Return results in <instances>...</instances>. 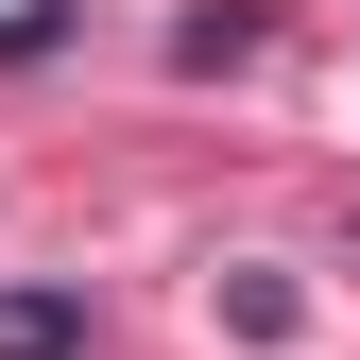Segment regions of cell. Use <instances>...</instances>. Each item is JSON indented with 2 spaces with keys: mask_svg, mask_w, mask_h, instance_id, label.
<instances>
[{
  "mask_svg": "<svg viewBox=\"0 0 360 360\" xmlns=\"http://www.w3.org/2000/svg\"><path fill=\"white\" fill-rule=\"evenodd\" d=\"M0 360H86V292H0Z\"/></svg>",
  "mask_w": 360,
  "mask_h": 360,
  "instance_id": "6da1fadb",
  "label": "cell"
}]
</instances>
